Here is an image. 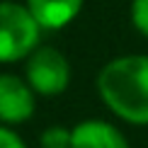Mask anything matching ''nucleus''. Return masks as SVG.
<instances>
[{
    "label": "nucleus",
    "instance_id": "nucleus-8",
    "mask_svg": "<svg viewBox=\"0 0 148 148\" xmlns=\"http://www.w3.org/2000/svg\"><path fill=\"white\" fill-rule=\"evenodd\" d=\"M129 17H131L134 29L148 39V0H131L129 8Z\"/></svg>",
    "mask_w": 148,
    "mask_h": 148
},
{
    "label": "nucleus",
    "instance_id": "nucleus-3",
    "mask_svg": "<svg viewBox=\"0 0 148 148\" xmlns=\"http://www.w3.org/2000/svg\"><path fill=\"white\" fill-rule=\"evenodd\" d=\"M24 80L36 95L56 97L71 83V63L58 49L39 46L24 63Z\"/></svg>",
    "mask_w": 148,
    "mask_h": 148
},
{
    "label": "nucleus",
    "instance_id": "nucleus-1",
    "mask_svg": "<svg viewBox=\"0 0 148 148\" xmlns=\"http://www.w3.org/2000/svg\"><path fill=\"white\" fill-rule=\"evenodd\" d=\"M95 88L114 116L134 126H148V53H124L107 61Z\"/></svg>",
    "mask_w": 148,
    "mask_h": 148
},
{
    "label": "nucleus",
    "instance_id": "nucleus-5",
    "mask_svg": "<svg viewBox=\"0 0 148 148\" xmlns=\"http://www.w3.org/2000/svg\"><path fill=\"white\" fill-rule=\"evenodd\" d=\"M71 131V148H131L124 134L104 119H85Z\"/></svg>",
    "mask_w": 148,
    "mask_h": 148
},
{
    "label": "nucleus",
    "instance_id": "nucleus-4",
    "mask_svg": "<svg viewBox=\"0 0 148 148\" xmlns=\"http://www.w3.org/2000/svg\"><path fill=\"white\" fill-rule=\"evenodd\" d=\"M36 112V92L15 73H0V124L17 126L29 121Z\"/></svg>",
    "mask_w": 148,
    "mask_h": 148
},
{
    "label": "nucleus",
    "instance_id": "nucleus-6",
    "mask_svg": "<svg viewBox=\"0 0 148 148\" xmlns=\"http://www.w3.org/2000/svg\"><path fill=\"white\" fill-rule=\"evenodd\" d=\"M24 5L41 27V32H58L80 15L85 0H27Z\"/></svg>",
    "mask_w": 148,
    "mask_h": 148
},
{
    "label": "nucleus",
    "instance_id": "nucleus-2",
    "mask_svg": "<svg viewBox=\"0 0 148 148\" xmlns=\"http://www.w3.org/2000/svg\"><path fill=\"white\" fill-rule=\"evenodd\" d=\"M41 27L27 5L0 0V63L27 61L39 49Z\"/></svg>",
    "mask_w": 148,
    "mask_h": 148
},
{
    "label": "nucleus",
    "instance_id": "nucleus-7",
    "mask_svg": "<svg viewBox=\"0 0 148 148\" xmlns=\"http://www.w3.org/2000/svg\"><path fill=\"white\" fill-rule=\"evenodd\" d=\"M71 138H73V131L66 126H49L41 131L39 136V143L41 148H71Z\"/></svg>",
    "mask_w": 148,
    "mask_h": 148
},
{
    "label": "nucleus",
    "instance_id": "nucleus-9",
    "mask_svg": "<svg viewBox=\"0 0 148 148\" xmlns=\"http://www.w3.org/2000/svg\"><path fill=\"white\" fill-rule=\"evenodd\" d=\"M0 148H27V143H24L10 126L0 124Z\"/></svg>",
    "mask_w": 148,
    "mask_h": 148
}]
</instances>
